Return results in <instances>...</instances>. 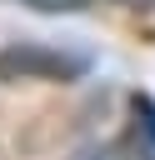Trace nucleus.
Returning a JSON list of instances; mask_svg holds the SVG:
<instances>
[{
    "mask_svg": "<svg viewBox=\"0 0 155 160\" xmlns=\"http://www.w3.org/2000/svg\"><path fill=\"white\" fill-rule=\"evenodd\" d=\"M80 70H85V60L70 50H55V45L20 40V45L0 50V85L5 80H75Z\"/></svg>",
    "mask_w": 155,
    "mask_h": 160,
    "instance_id": "f257e3e1",
    "label": "nucleus"
},
{
    "mask_svg": "<svg viewBox=\"0 0 155 160\" xmlns=\"http://www.w3.org/2000/svg\"><path fill=\"white\" fill-rule=\"evenodd\" d=\"M25 5H35V10H85L90 0H25Z\"/></svg>",
    "mask_w": 155,
    "mask_h": 160,
    "instance_id": "f03ea898",
    "label": "nucleus"
},
{
    "mask_svg": "<svg viewBox=\"0 0 155 160\" xmlns=\"http://www.w3.org/2000/svg\"><path fill=\"white\" fill-rule=\"evenodd\" d=\"M75 160H120V150H110V145H90V150H80Z\"/></svg>",
    "mask_w": 155,
    "mask_h": 160,
    "instance_id": "7ed1b4c3",
    "label": "nucleus"
},
{
    "mask_svg": "<svg viewBox=\"0 0 155 160\" xmlns=\"http://www.w3.org/2000/svg\"><path fill=\"white\" fill-rule=\"evenodd\" d=\"M120 5H155V0H120Z\"/></svg>",
    "mask_w": 155,
    "mask_h": 160,
    "instance_id": "20e7f679",
    "label": "nucleus"
}]
</instances>
